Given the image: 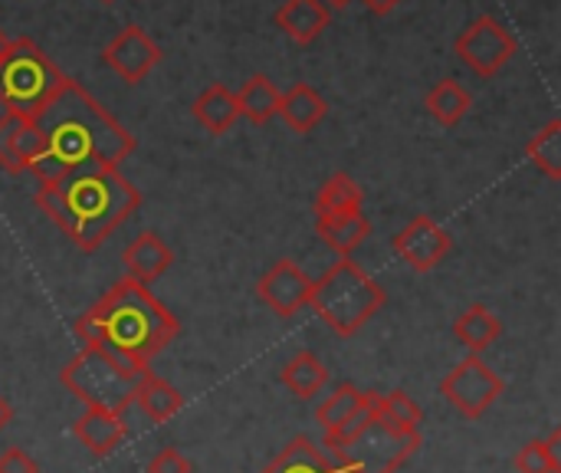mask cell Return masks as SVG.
Returning a JSON list of instances; mask_svg holds the SVG:
<instances>
[{"label": "cell", "mask_w": 561, "mask_h": 473, "mask_svg": "<svg viewBox=\"0 0 561 473\" xmlns=\"http://www.w3.org/2000/svg\"><path fill=\"white\" fill-rule=\"evenodd\" d=\"M33 122L43 135V155L30 165L36 184H56L82 165L118 168L135 151L131 132L69 76Z\"/></svg>", "instance_id": "6da1fadb"}, {"label": "cell", "mask_w": 561, "mask_h": 473, "mask_svg": "<svg viewBox=\"0 0 561 473\" xmlns=\"http://www.w3.org/2000/svg\"><path fill=\"white\" fill-rule=\"evenodd\" d=\"M178 336V316L145 283L128 277L115 280L105 296L76 319V339L82 349H105L108 356L138 369H148V362Z\"/></svg>", "instance_id": "7a4b0ae2"}, {"label": "cell", "mask_w": 561, "mask_h": 473, "mask_svg": "<svg viewBox=\"0 0 561 473\" xmlns=\"http://www.w3.org/2000/svg\"><path fill=\"white\" fill-rule=\"evenodd\" d=\"M36 204L79 250L95 254L141 207V194L118 168L82 165L56 184H39Z\"/></svg>", "instance_id": "3957f363"}, {"label": "cell", "mask_w": 561, "mask_h": 473, "mask_svg": "<svg viewBox=\"0 0 561 473\" xmlns=\"http://www.w3.org/2000/svg\"><path fill=\"white\" fill-rule=\"evenodd\" d=\"M385 300L388 296L378 286V280L365 273L352 257H342L312 283L309 306L332 333L355 336L378 316Z\"/></svg>", "instance_id": "277c9868"}, {"label": "cell", "mask_w": 561, "mask_h": 473, "mask_svg": "<svg viewBox=\"0 0 561 473\" xmlns=\"http://www.w3.org/2000/svg\"><path fill=\"white\" fill-rule=\"evenodd\" d=\"M151 369H138L131 362H122L108 356L105 349H79L76 359L66 362L59 372V382L69 395H76L85 408H102L112 415H122L128 405H135V395Z\"/></svg>", "instance_id": "5b68a950"}, {"label": "cell", "mask_w": 561, "mask_h": 473, "mask_svg": "<svg viewBox=\"0 0 561 473\" xmlns=\"http://www.w3.org/2000/svg\"><path fill=\"white\" fill-rule=\"evenodd\" d=\"M325 448L342 473H398L421 451V435H401L368 412L339 438H325Z\"/></svg>", "instance_id": "8992f818"}, {"label": "cell", "mask_w": 561, "mask_h": 473, "mask_svg": "<svg viewBox=\"0 0 561 473\" xmlns=\"http://www.w3.org/2000/svg\"><path fill=\"white\" fill-rule=\"evenodd\" d=\"M59 66L26 36L10 40V49L0 59V105L3 112L33 119L53 92L62 86Z\"/></svg>", "instance_id": "52a82bcc"}, {"label": "cell", "mask_w": 561, "mask_h": 473, "mask_svg": "<svg viewBox=\"0 0 561 473\" xmlns=\"http://www.w3.org/2000/svg\"><path fill=\"white\" fill-rule=\"evenodd\" d=\"M503 392H506V382L500 379L496 369L483 362V356H467L440 382V395L463 418H483L503 398Z\"/></svg>", "instance_id": "ba28073f"}, {"label": "cell", "mask_w": 561, "mask_h": 473, "mask_svg": "<svg viewBox=\"0 0 561 473\" xmlns=\"http://www.w3.org/2000/svg\"><path fill=\"white\" fill-rule=\"evenodd\" d=\"M454 49L477 76L493 79L516 56V40L496 16H480L457 36Z\"/></svg>", "instance_id": "9c48e42d"}, {"label": "cell", "mask_w": 561, "mask_h": 473, "mask_svg": "<svg viewBox=\"0 0 561 473\" xmlns=\"http://www.w3.org/2000/svg\"><path fill=\"white\" fill-rule=\"evenodd\" d=\"M394 254L417 273H427L444 263L450 254V234L427 214H417L404 230L394 237Z\"/></svg>", "instance_id": "30bf717a"}, {"label": "cell", "mask_w": 561, "mask_h": 473, "mask_svg": "<svg viewBox=\"0 0 561 473\" xmlns=\"http://www.w3.org/2000/svg\"><path fill=\"white\" fill-rule=\"evenodd\" d=\"M102 59H105V66L118 76V79H125V82H141L158 63H161V49H158V43L141 30V26H125L108 46H105V53H102Z\"/></svg>", "instance_id": "8fae6325"}, {"label": "cell", "mask_w": 561, "mask_h": 473, "mask_svg": "<svg viewBox=\"0 0 561 473\" xmlns=\"http://www.w3.org/2000/svg\"><path fill=\"white\" fill-rule=\"evenodd\" d=\"M260 300L283 319L296 316L302 306H309L312 296V280L293 263V260H276L256 283Z\"/></svg>", "instance_id": "7c38bea8"}, {"label": "cell", "mask_w": 561, "mask_h": 473, "mask_svg": "<svg viewBox=\"0 0 561 473\" xmlns=\"http://www.w3.org/2000/svg\"><path fill=\"white\" fill-rule=\"evenodd\" d=\"M43 155V135L33 119L3 112L0 115V168L10 174L30 171V165Z\"/></svg>", "instance_id": "4fadbf2b"}, {"label": "cell", "mask_w": 561, "mask_h": 473, "mask_svg": "<svg viewBox=\"0 0 561 473\" xmlns=\"http://www.w3.org/2000/svg\"><path fill=\"white\" fill-rule=\"evenodd\" d=\"M368 412H371V392H362L352 382H345L316 408V421H319L325 438H339L355 421H362Z\"/></svg>", "instance_id": "5bb4252c"}, {"label": "cell", "mask_w": 561, "mask_h": 473, "mask_svg": "<svg viewBox=\"0 0 561 473\" xmlns=\"http://www.w3.org/2000/svg\"><path fill=\"white\" fill-rule=\"evenodd\" d=\"M122 263H125V273H128V280H135V283H154L158 277H164L168 273V267L174 263V254H171V247L158 237V234H141V237H135L128 247H125V254H122Z\"/></svg>", "instance_id": "9a60e30c"}, {"label": "cell", "mask_w": 561, "mask_h": 473, "mask_svg": "<svg viewBox=\"0 0 561 473\" xmlns=\"http://www.w3.org/2000/svg\"><path fill=\"white\" fill-rule=\"evenodd\" d=\"M72 435L76 441L95 454V458H108L115 448H122L125 441V421L122 415H112V412H102V408H85L76 425H72Z\"/></svg>", "instance_id": "2e32d148"}, {"label": "cell", "mask_w": 561, "mask_h": 473, "mask_svg": "<svg viewBox=\"0 0 561 473\" xmlns=\"http://www.w3.org/2000/svg\"><path fill=\"white\" fill-rule=\"evenodd\" d=\"M316 234L322 244H329L339 257H352L368 237H371V221L362 211L348 214H322L316 221Z\"/></svg>", "instance_id": "e0dca14e"}, {"label": "cell", "mask_w": 561, "mask_h": 473, "mask_svg": "<svg viewBox=\"0 0 561 473\" xmlns=\"http://www.w3.org/2000/svg\"><path fill=\"white\" fill-rule=\"evenodd\" d=\"M276 115H283V122H286L293 132L306 135V132H312V128L329 115V105H325V99H322L309 82H296V86H289L286 92H279V109H276Z\"/></svg>", "instance_id": "ac0fdd59"}, {"label": "cell", "mask_w": 561, "mask_h": 473, "mask_svg": "<svg viewBox=\"0 0 561 473\" xmlns=\"http://www.w3.org/2000/svg\"><path fill=\"white\" fill-rule=\"evenodd\" d=\"M329 10L322 7V0H286L279 10H276V26L296 40L299 46L312 43L325 26H329Z\"/></svg>", "instance_id": "d6986e66"}, {"label": "cell", "mask_w": 561, "mask_h": 473, "mask_svg": "<svg viewBox=\"0 0 561 473\" xmlns=\"http://www.w3.org/2000/svg\"><path fill=\"white\" fill-rule=\"evenodd\" d=\"M191 112H194V119H197L210 135H224V132H230L233 122L240 119V102H237V92H233V89L214 82V86H207V89L194 99Z\"/></svg>", "instance_id": "ffe728a7"}, {"label": "cell", "mask_w": 561, "mask_h": 473, "mask_svg": "<svg viewBox=\"0 0 561 473\" xmlns=\"http://www.w3.org/2000/svg\"><path fill=\"white\" fill-rule=\"evenodd\" d=\"M454 336L470 349V356H483L500 336H503V323H500V316L490 309V306H483V303H473L467 313H460L457 316V323H454Z\"/></svg>", "instance_id": "44dd1931"}, {"label": "cell", "mask_w": 561, "mask_h": 473, "mask_svg": "<svg viewBox=\"0 0 561 473\" xmlns=\"http://www.w3.org/2000/svg\"><path fill=\"white\" fill-rule=\"evenodd\" d=\"M371 415L401 431V435H421V421H424V412L417 408V402L404 392H388V395H375L371 392Z\"/></svg>", "instance_id": "7402d4cb"}, {"label": "cell", "mask_w": 561, "mask_h": 473, "mask_svg": "<svg viewBox=\"0 0 561 473\" xmlns=\"http://www.w3.org/2000/svg\"><path fill=\"white\" fill-rule=\"evenodd\" d=\"M135 405H138L154 425H164V421H171V418L184 408V395H181L171 382H164V379H158L154 372H148L145 382H141V388H138V395H135Z\"/></svg>", "instance_id": "603a6c76"}, {"label": "cell", "mask_w": 561, "mask_h": 473, "mask_svg": "<svg viewBox=\"0 0 561 473\" xmlns=\"http://www.w3.org/2000/svg\"><path fill=\"white\" fill-rule=\"evenodd\" d=\"M424 105H427V112H431L444 128H454V125L463 122L467 112L473 109V95H470L457 79H440V82L427 92Z\"/></svg>", "instance_id": "cb8c5ba5"}, {"label": "cell", "mask_w": 561, "mask_h": 473, "mask_svg": "<svg viewBox=\"0 0 561 473\" xmlns=\"http://www.w3.org/2000/svg\"><path fill=\"white\" fill-rule=\"evenodd\" d=\"M260 473H342L332 461H329V454L325 451H319L309 438H296V441H289L286 448H283V454L270 464V468H263Z\"/></svg>", "instance_id": "d4e9b609"}, {"label": "cell", "mask_w": 561, "mask_h": 473, "mask_svg": "<svg viewBox=\"0 0 561 473\" xmlns=\"http://www.w3.org/2000/svg\"><path fill=\"white\" fill-rule=\"evenodd\" d=\"M283 385L296 395V398H316L322 388H325V382H329V369L312 356V352H299V356H293L286 365H283Z\"/></svg>", "instance_id": "484cf974"}, {"label": "cell", "mask_w": 561, "mask_h": 473, "mask_svg": "<svg viewBox=\"0 0 561 473\" xmlns=\"http://www.w3.org/2000/svg\"><path fill=\"white\" fill-rule=\"evenodd\" d=\"M237 102H240V115H247L253 125H266L279 109V89L273 86V79L256 72L243 82V89L237 92Z\"/></svg>", "instance_id": "4316f807"}, {"label": "cell", "mask_w": 561, "mask_h": 473, "mask_svg": "<svg viewBox=\"0 0 561 473\" xmlns=\"http://www.w3.org/2000/svg\"><path fill=\"white\" fill-rule=\"evenodd\" d=\"M362 201H365L362 184H358L352 174L339 171V174L325 178V184L319 188V194H316V214L322 217V214H348V211H362Z\"/></svg>", "instance_id": "83f0119b"}, {"label": "cell", "mask_w": 561, "mask_h": 473, "mask_svg": "<svg viewBox=\"0 0 561 473\" xmlns=\"http://www.w3.org/2000/svg\"><path fill=\"white\" fill-rule=\"evenodd\" d=\"M526 158L549 178L561 181V122L552 119L542 132H536V138L526 145Z\"/></svg>", "instance_id": "f1b7e54d"}, {"label": "cell", "mask_w": 561, "mask_h": 473, "mask_svg": "<svg viewBox=\"0 0 561 473\" xmlns=\"http://www.w3.org/2000/svg\"><path fill=\"white\" fill-rule=\"evenodd\" d=\"M519 473H561V428H556L546 441H533L516 454Z\"/></svg>", "instance_id": "f546056e"}, {"label": "cell", "mask_w": 561, "mask_h": 473, "mask_svg": "<svg viewBox=\"0 0 561 473\" xmlns=\"http://www.w3.org/2000/svg\"><path fill=\"white\" fill-rule=\"evenodd\" d=\"M148 473H191V461L178 448H164L148 461Z\"/></svg>", "instance_id": "4dcf8cb0"}, {"label": "cell", "mask_w": 561, "mask_h": 473, "mask_svg": "<svg viewBox=\"0 0 561 473\" xmlns=\"http://www.w3.org/2000/svg\"><path fill=\"white\" fill-rule=\"evenodd\" d=\"M0 473H39V468H36V461L26 451L10 448V451L0 454Z\"/></svg>", "instance_id": "1f68e13d"}, {"label": "cell", "mask_w": 561, "mask_h": 473, "mask_svg": "<svg viewBox=\"0 0 561 473\" xmlns=\"http://www.w3.org/2000/svg\"><path fill=\"white\" fill-rule=\"evenodd\" d=\"M371 13H378V16H385V13H391L401 0H362Z\"/></svg>", "instance_id": "d6a6232c"}, {"label": "cell", "mask_w": 561, "mask_h": 473, "mask_svg": "<svg viewBox=\"0 0 561 473\" xmlns=\"http://www.w3.org/2000/svg\"><path fill=\"white\" fill-rule=\"evenodd\" d=\"M10 418H13V408H10V405H7V402L0 398V431H3L7 425H10Z\"/></svg>", "instance_id": "836d02e7"}, {"label": "cell", "mask_w": 561, "mask_h": 473, "mask_svg": "<svg viewBox=\"0 0 561 473\" xmlns=\"http://www.w3.org/2000/svg\"><path fill=\"white\" fill-rule=\"evenodd\" d=\"M348 3H352V0H322V7H325L329 13H332V10H345Z\"/></svg>", "instance_id": "e575fe53"}, {"label": "cell", "mask_w": 561, "mask_h": 473, "mask_svg": "<svg viewBox=\"0 0 561 473\" xmlns=\"http://www.w3.org/2000/svg\"><path fill=\"white\" fill-rule=\"evenodd\" d=\"M102 3H112V0H102Z\"/></svg>", "instance_id": "d590c367"}]
</instances>
